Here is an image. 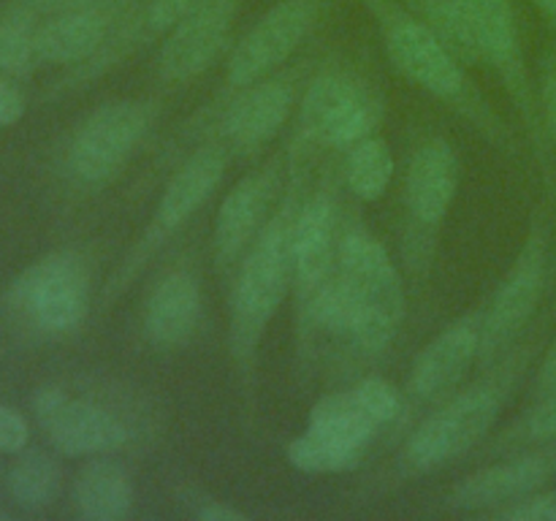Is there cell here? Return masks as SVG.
Instances as JSON below:
<instances>
[{"label": "cell", "mask_w": 556, "mask_h": 521, "mask_svg": "<svg viewBox=\"0 0 556 521\" xmlns=\"http://www.w3.org/2000/svg\"><path fill=\"white\" fill-rule=\"evenodd\" d=\"M481 320L483 313L462 315L418 353L407 380L410 394L429 402L456 389V383L481 358Z\"/></svg>", "instance_id": "obj_19"}, {"label": "cell", "mask_w": 556, "mask_h": 521, "mask_svg": "<svg viewBox=\"0 0 556 521\" xmlns=\"http://www.w3.org/2000/svg\"><path fill=\"white\" fill-rule=\"evenodd\" d=\"M383 119V101L358 76L345 71H326L309 81L299 114V139L307 147L351 150L367 136H375Z\"/></svg>", "instance_id": "obj_6"}, {"label": "cell", "mask_w": 556, "mask_h": 521, "mask_svg": "<svg viewBox=\"0 0 556 521\" xmlns=\"http://www.w3.org/2000/svg\"><path fill=\"white\" fill-rule=\"evenodd\" d=\"M155 106L147 101H114L96 109L68 147V171L79 185H103L123 171L144 141Z\"/></svg>", "instance_id": "obj_10"}, {"label": "cell", "mask_w": 556, "mask_h": 521, "mask_svg": "<svg viewBox=\"0 0 556 521\" xmlns=\"http://www.w3.org/2000/svg\"><path fill=\"white\" fill-rule=\"evenodd\" d=\"M505 521H556V488H541L530 497L494 510Z\"/></svg>", "instance_id": "obj_32"}, {"label": "cell", "mask_w": 556, "mask_h": 521, "mask_svg": "<svg viewBox=\"0 0 556 521\" xmlns=\"http://www.w3.org/2000/svg\"><path fill=\"white\" fill-rule=\"evenodd\" d=\"M87 3H96V0H27V9L41 11V14H60V11L79 9Z\"/></svg>", "instance_id": "obj_38"}, {"label": "cell", "mask_w": 556, "mask_h": 521, "mask_svg": "<svg viewBox=\"0 0 556 521\" xmlns=\"http://www.w3.org/2000/svg\"><path fill=\"white\" fill-rule=\"evenodd\" d=\"M9 302L43 334L74 331L90 307V271L85 258L74 250L41 255L16 277Z\"/></svg>", "instance_id": "obj_7"}, {"label": "cell", "mask_w": 556, "mask_h": 521, "mask_svg": "<svg viewBox=\"0 0 556 521\" xmlns=\"http://www.w3.org/2000/svg\"><path fill=\"white\" fill-rule=\"evenodd\" d=\"M60 483H63V475H60L58 459L43 450H22L9 472L11 499L30 513L49 508L58 499Z\"/></svg>", "instance_id": "obj_26"}, {"label": "cell", "mask_w": 556, "mask_h": 521, "mask_svg": "<svg viewBox=\"0 0 556 521\" xmlns=\"http://www.w3.org/2000/svg\"><path fill=\"white\" fill-rule=\"evenodd\" d=\"M41 65L36 41V25L27 14H9L0 20V71L11 76H27Z\"/></svg>", "instance_id": "obj_28"}, {"label": "cell", "mask_w": 556, "mask_h": 521, "mask_svg": "<svg viewBox=\"0 0 556 521\" xmlns=\"http://www.w3.org/2000/svg\"><path fill=\"white\" fill-rule=\"evenodd\" d=\"M470 11L472 27H476L478 47H481L483 63L492 65L503 79L510 101L519 109L521 119L527 125L538 157L543 163V171L548 177L546 161V128H543L541 106H538L535 87H532L530 71H527L525 49H521L519 22H516L514 0H465Z\"/></svg>", "instance_id": "obj_9"}, {"label": "cell", "mask_w": 556, "mask_h": 521, "mask_svg": "<svg viewBox=\"0 0 556 521\" xmlns=\"http://www.w3.org/2000/svg\"><path fill=\"white\" fill-rule=\"evenodd\" d=\"M394 177V155L380 136H367L348 150L345 179L353 195L362 201H378Z\"/></svg>", "instance_id": "obj_27"}, {"label": "cell", "mask_w": 556, "mask_h": 521, "mask_svg": "<svg viewBox=\"0 0 556 521\" xmlns=\"http://www.w3.org/2000/svg\"><path fill=\"white\" fill-rule=\"evenodd\" d=\"M519 443H554L556 440V394L541 396L510 432Z\"/></svg>", "instance_id": "obj_30"}, {"label": "cell", "mask_w": 556, "mask_h": 521, "mask_svg": "<svg viewBox=\"0 0 556 521\" xmlns=\"http://www.w3.org/2000/svg\"><path fill=\"white\" fill-rule=\"evenodd\" d=\"M554 478L556 448L532 450L465 475L448 492V505L456 510H497L541 492Z\"/></svg>", "instance_id": "obj_18"}, {"label": "cell", "mask_w": 556, "mask_h": 521, "mask_svg": "<svg viewBox=\"0 0 556 521\" xmlns=\"http://www.w3.org/2000/svg\"><path fill=\"white\" fill-rule=\"evenodd\" d=\"M136 16V0H96L79 9L49 14L36 25L41 63L74 65L101 58Z\"/></svg>", "instance_id": "obj_14"}, {"label": "cell", "mask_w": 556, "mask_h": 521, "mask_svg": "<svg viewBox=\"0 0 556 521\" xmlns=\"http://www.w3.org/2000/svg\"><path fill=\"white\" fill-rule=\"evenodd\" d=\"M296 101L293 79H261L244 87L223 114L220 130L228 147L255 152L277 136Z\"/></svg>", "instance_id": "obj_20"}, {"label": "cell", "mask_w": 556, "mask_h": 521, "mask_svg": "<svg viewBox=\"0 0 556 521\" xmlns=\"http://www.w3.org/2000/svg\"><path fill=\"white\" fill-rule=\"evenodd\" d=\"M195 519L201 521H248V513L239 510L237 505H228L223 499H206L199 510H195Z\"/></svg>", "instance_id": "obj_37"}, {"label": "cell", "mask_w": 556, "mask_h": 521, "mask_svg": "<svg viewBox=\"0 0 556 521\" xmlns=\"http://www.w3.org/2000/svg\"><path fill=\"white\" fill-rule=\"evenodd\" d=\"M538 11L543 14V20L548 22V27L556 33V0H530Z\"/></svg>", "instance_id": "obj_39"}, {"label": "cell", "mask_w": 556, "mask_h": 521, "mask_svg": "<svg viewBox=\"0 0 556 521\" xmlns=\"http://www.w3.org/2000/svg\"><path fill=\"white\" fill-rule=\"evenodd\" d=\"M462 163L445 139H429L413 155L405 179L407 217L413 220V242L432 250L434 233L443 226L456 193H459Z\"/></svg>", "instance_id": "obj_16"}, {"label": "cell", "mask_w": 556, "mask_h": 521, "mask_svg": "<svg viewBox=\"0 0 556 521\" xmlns=\"http://www.w3.org/2000/svg\"><path fill=\"white\" fill-rule=\"evenodd\" d=\"M541 117L546 136L556 147V54H548L543 60L541 74Z\"/></svg>", "instance_id": "obj_34"}, {"label": "cell", "mask_w": 556, "mask_h": 521, "mask_svg": "<svg viewBox=\"0 0 556 521\" xmlns=\"http://www.w3.org/2000/svg\"><path fill=\"white\" fill-rule=\"evenodd\" d=\"M228 155L226 147L210 144L201 147L199 152L188 157L182 166L174 171V177L168 179L166 188H163L161 201H157L155 212H152V220L147 223L144 231L139 233L136 244L130 247V253L125 255L123 264L117 266V271L109 280L106 293L103 298L112 302L117 298L130 282L139 277V271L144 269L147 260L201 209V206L210 201V195L215 193V188L220 185L223 174H226Z\"/></svg>", "instance_id": "obj_5"}, {"label": "cell", "mask_w": 556, "mask_h": 521, "mask_svg": "<svg viewBox=\"0 0 556 521\" xmlns=\"http://www.w3.org/2000/svg\"><path fill=\"white\" fill-rule=\"evenodd\" d=\"M307 427L331 434V437L345 440V443L358 445V448H367L375 440V434L380 432L378 421L369 416L364 402L358 399L356 389L334 391V394L320 396L313 405V410H309Z\"/></svg>", "instance_id": "obj_24"}, {"label": "cell", "mask_w": 556, "mask_h": 521, "mask_svg": "<svg viewBox=\"0 0 556 521\" xmlns=\"http://www.w3.org/2000/svg\"><path fill=\"white\" fill-rule=\"evenodd\" d=\"M362 3L378 22L386 54L405 79L465 114L492 141L508 147V134L486 106V101L472 90L465 65L410 9H402L394 0H362Z\"/></svg>", "instance_id": "obj_2"}, {"label": "cell", "mask_w": 556, "mask_h": 521, "mask_svg": "<svg viewBox=\"0 0 556 521\" xmlns=\"http://www.w3.org/2000/svg\"><path fill=\"white\" fill-rule=\"evenodd\" d=\"M548 277V231L543 220L532 223L514 264L500 280L481 320V364H492L514 345L535 318Z\"/></svg>", "instance_id": "obj_8"}, {"label": "cell", "mask_w": 556, "mask_h": 521, "mask_svg": "<svg viewBox=\"0 0 556 521\" xmlns=\"http://www.w3.org/2000/svg\"><path fill=\"white\" fill-rule=\"evenodd\" d=\"M30 440V423L20 410L0 405V454H22Z\"/></svg>", "instance_id": "obj_33"}, {"label": "cell", "mask_w": 556, "mask_h": 521, "mask_svg": "<svg viewBox=\"0 0 556 521\" xmlns=\"http://www.w3.org/2000/svg\"><path fill=\"white\" fill-rule=\"evenodd\" d=\"M199 3L201 0H150V5L139 16V38L147 41V38L166 36Z\"/></svg>", "instance_id": "obj_31"}, {"label": "cell", "mask_w": 556, "mask_h": 521, "mask_svg": "<svg viewBox=\"0 0 556 521\" xmlns=\"http://www.w3.org/2000/svg\"><path fill=\"white\" fill-rule=\"evenodd\" d=\"M358 394V399L364 402V407L369 410V416L378 421V427H389V423H394L396 418H400L402 407H405V399H402V394L396 391V385H391L389 380L383 378H367L362 380V383L353 385Z\"/></svg>", "instance_id": "obj_29"}, {"label": "cell", "mask_w": 556, "mask_h": 521, "mask_svg": "<svg viewBox=\"0 0 556 521\" xmlns=\"http://www.w3.org/2000/svg\"><path fill=\"white\" fill-rule=\"evenodd\" d=\"M25 96L11 85L9 79L0 76V128H9V125H16L25 114Z\"/></svg>", "instance_id": "obj_35"}, {"label": "cell", "mask_w": 556, "mask_h": 521, "mask_svg": "<svg viewBox=\"0 0 556 521\" xmlns=\"http://www.w3.org/2000/svg\"><path fill=\"white\" fill-rule=\"evenodd\" d=\"M302 201L299 171H293V185L288 188L286 201L271 212L266 226L239 260L228 309V347L233 367L244 378L253 372L261 340L280 309L288 288L293 285V239Z\"/></svg>", "instance_id": "obj_1"}, {"label": "cell", "mask_w": 556, "mask_h": 521, "mask_svg": "<svg viewBox=\"0 0 556 521\" xmlns=\"http://www.w3.org/2000/svg\"><path fill=\"white\" fill-rule=\"evenodd\" d=\"M201 320V285L190 271H168L144 307V336L157 351H174L193 336Z\"/></svg>", "instance_id": "obj_21"}, {"label": "cell", "mask_w": 556, "mask_h": 521, "mask_svg": "<svg viewBox=\"0 0 556 521\" xmlns=\"http://www.w3.org/2000/svg\"><path fill=\"white\" fill-rule=\"evenodd\" d=\"M405 5L445 43V49L465 68L483 63L476 27H472L465 0H405Z\"/></svg>", "instance_id": "obj_23"}, {"label": "cell", "mask_w": 556, "mask_h": 521, "mask_svg": "<svg viewBox=\"0 0 556 521\" xmlns=\"http://www.w3.org/2000/svg\"><path fill=\"white\" fill-rule=\"evenodd\" d=\"M340 209L331 190L304 195L293 239V291H296L299 323L307 320L318 298L334 280L340 264Z\"/></svg>", "instance_id": "obj_13"}, {"label": "cell", "mask_w": 556, "mask_h": 521, "mask_svg": "<svg viewBox=\"0 0 556 521\" xmlns=\"http://www.w3.org/2000/svg\"><path fill=\"white\" fill-rule=\"evenodd\" d=\"M364 450L367 448H358V445L307 427V432L288 443L286 456L291 467L307 472V475H340V472H351L362 465Z\"/></svg>", "instance_id": "obj_25"}, {"label": "cell", "mask_w": 556, "mask_h": 521, "mask_svg": "<svg viewBox=\"0 0 556 521\" xmlns=\"http://www.w3.org/2000/svg\"><path fill=\"white\" fill-rule=\"evenodd\" d=\"M318 20V0H280L231 49L226 81L233 90L255 85L288 63Z\"/></svg>", "instance_id": "obj_11"}, {"label": "cell", "mask_w": 556, "mask_h": 521, "mask_svg": "<svg viewBox=\"0 0 556 521\" xmlns=\"http://www.w3.org/2000/svg\"><path fill=\"white\" fill-rule=\"evenodd\" d=\"M337 280L348 307L345 342L364 353L389 347L405 318V285L389 250L367 228L342 233Z\"/></svg>", "instance_id": "obj_3"}, {"label": "cell", "mask_w": 556, "mask_h": 521, "mask_svg": "<svg viewBox=\"0 0 556 521\" xmlns=\"http://www.w3.org/2000/svg\"><path fill=\"white\" fill-rule=\"evenodd\" d=\"M71 499L85 519L117 521L134 508V481L119 461L92 459L76 472Z\"/></svg>", "instance_id": "obj_22"}, {"label": "cell", "mask_w": 556, "mask_h": 521, "mask_svg": "<svg viewBox=\"0 0 556 521\" xmlns=\"http://www.w3.org/2000/svg\"><path fill=\"white\" fill-rule=\"evenodd\" d=\"M514 378L516 364H505L497 378L451 396L410 434L405 445L407 467L418 472L438 470L481 443L497 423Z\"/></svg>", "instance_id": "obj_4"}, {"label": "cell", "mask_w": 556, "mask_h": 521, "mask_svg": "<svg viewBox=\"0 0 556 521\" xmlns=\"http://www.w3.org/2000/svg\"><path fill=\"white\" fill-rule=\"evenodd\" d=\"M280 157L266 161L255 171L244 174L226 193L217 209L215 228H212V253L220 271H228L242 260L253 239L275 212V199L280 193Z\"/></svg>", "instance_id": "obj_15"}, {"label": "cell", "mask_w": 556, "mask_h": 521, "mask_svg": "<svg viewBox=\"0 0 556 521\" xmlns=\"http://www.w3.org/2000/svg\"><path fill=\"white\" fill-rule=\"evenodd\" d=\"M548 394H556V336L552 345H548L541 367H538L535 385H532V396H535V399H541V396H548Z\"/></svg>", "instance_id": "obj_36"}, {"label": "cell", "mask_w": 556, "mask_h": 521, "mask_svg": "<svg viewBox=\"0 0 556 521\" xmlns=\"http://www.w3.org/2000/svg\"><path fill=\"white\" fill-rule=\"evenodd\" d=\"M242 0H201L172 30L157 52V74L172 85L204 74L231 36Z\"/></svg>", "instance_id": "obj_17"}, {"label": "cell", "mask_w": 556, "mask_h": 521, "mask_svg": "<svg viewBox=\"0 0 556 521\" xmlns=\"http://www.w3.org/2000/svg\"><path fill=\"white\" fill-rule=\"evenodd\" d=\"M33 416L54 450L65 456H106L128 445L130 429L117 412L87 399H74L58 385L33 396Z\"/></svg>", "instance_id": "obj_12"}]
</instances>
